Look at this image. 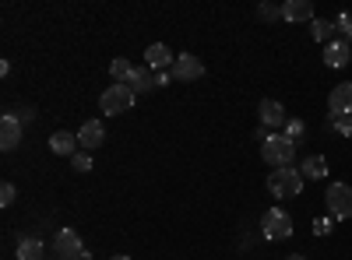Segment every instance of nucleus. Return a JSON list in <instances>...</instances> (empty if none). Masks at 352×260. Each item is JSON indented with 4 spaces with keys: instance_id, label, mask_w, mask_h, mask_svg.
Wrapping results in <instances>:
<instances>
[{
    "instance_id": "393cba45",
    "label": "nucleus",
    "mask_w": 352,
    "mask_h": 260,
    "mask_svg": "<svg viewBox=\"0 0 352 260\" xmlns=\"http://www.w3.org/2000/svg\"><path fill=\"white\" fill-rule=\"evenodd\" d=\"M257 18H261V21H278V18H282V8H275V4H261V8H257Z\"/></svg>"
},
{
    "instance_id": "c85d7f7f",
    "label": "nucleus",
    "mask_w": 352,
    "mask_h": 260,
    "mask_svg": "<svg viewBox=\"0 0 352 260\" xmlns=\"http://www.w3.org/2000/svg\"><path fill=\"white\" fill-rule=\"evenodd\" d=\"M169 81H173V74H169V71H159V74H155V88H159V84H169Z\"/></svg>"
},
{
    "instance_id": "4be33fe9",
    "label": "nucleus",
    "mask_w": 352,
    "mask_h": 260,
    "mask_svg": "<svg viewBox=\"0 0 352 260\" xmlns=\"http://www.w3.org/2000/svg\"><path fill=\"white\" fill-rule=\"evenodd\" d=\"M71 165H74L78 172H88V169H92V152H81V148H78V152L71 155Z\"/></svg>"
},
{
    "instance_id": "ddd939ff",
    "label": "nucleus",
    "mask_w": 352,
    "mask_h": 260,
    "mask_svg": "<svg viewBox=\"0 0 352 260\" xmlns=\"http://www.w3.org/2000/svg\"><path fill=\"white\" fill-rule=\"evenodd\" d=\"M282 18L285 21H296V25H310L317 14H314L310 0H285V4H282Z\"/></svg>"
},
{
    "instance_id": "423d86ee",
    "label": "nucleus",
    "mask_w": 352,
    "mask_h": 260,
    "mask_svg": "<svg viewBox=\"0 0 352 260\" xmlns=\"http://www.w3.org/2000/svg\"><path fill=\"white\" fill-rule=\"evenodd\" d=\"M257 113H261V127H268L272 134L285 130V123H289L285 106H282V102H275V99H264V102L257 106Z\"/></svg>"
},
{
    "instance_id": "a211bd4d",
    "label": "nucleus",
    "mask_w": 352,
    "mask_h": 260,
    "mask_svg": "<svg viewBox=\"0 0 352 260\" xmlns=\"http://www.w3.org/2000/svg\"><path fill=\"white\" fill-rule=\"evenodd\" d=\"M300 169H303V180H324L328 176V158L324 155H307Z\"/></svg>"
},
{
    "instance_id": "4468645a",
    "label": "nucleus",
    "mask_w": 352,
    "mask_h": 260,
    "mask_svg": "<svg viewBox=\"0 0 352 260\" xmlns=\"http://www.w3.org/2000/svg\"><path fill=\"white\" fill-rule=\"evenodd\" d=\"M349 60H352V43L335 39V43L324 46V64L328 67H349Z\"/></svg>"
},
{
    "instance_id": "f257e3e1",
    "label": "nucleus",
    "mask_w": 352,
    "mask_h": 260,
    "mask_svg": "<svg viewBox=\"0 0 352 260\" xmlns=\"http://www.w3.org/2000/svg\"><path fill=\"white\" fill-rule=\"evenodd\" d=\"M261 158L272 169H292V162H296V141H289L285 134H268V141L261 144Z\"/></svg>"
},
{
    "instance_id": "cd10ccee",
    "label": "nucleus",
    "mask_w": 352,
    "mask_h": 260,
    "mask_svg": "<svg viewBox=\"0 0 352 260\" xmlns=\"http://www.w3.org/2000/svg\"><path fill=\"white\" fill-rule=\"evenodd\" d=\"M14 117H18L21 123H28V120H32V117H36V109H32V106H25L21 113H14Z\"/></svg>"
},
{
    "instance_id": "aec40b11",
    "label": "nucleus",
    "mask_w": 352,
    "mask_h": 260,
    "mask_svg": "<svg viewBox=\"0 0 352 260\" xmlns=\"http://www.w3.org/2000/svg\"><path fill=\"white\" fill-rule=\"evenodd\" d=\"M131 88L141 95V92H152L155 88V71H148V67H138L134 71V81H131Z\"/></svg>"
},
{
    "instance_id": "c756f323",
    "label": "nucleus",
    "mask_w": 352,
    "mask_h": 260,
    "mask_svg": "<svg viewBox=\"0 0 352 260\" xmlns=\"http://www.w3.org/2000/svg\"><path fill=\"white\" fill-rule=\"evenodd\" d=\"M109 260H131L127 253H116V257H109Z\"/></svg>"
},
{
    "instance_id": "2f4dec72",
    "label": "nucleus",
    "mask_w": 352,
    "mask_h": 260,
    "mask_svg": "<svg viewBox=\"0 0 352 260\" xmlns=\"http://www.w3.org/2000/svg\"><path fill=\"white\" fill-rule=\"evenodd\" d=\"M74 260H92V257H88V253H81V257H74Z\"/></svg>"
},
{
    "instance_id": "0eeeda50",
    "label": "nucleus",
    "mask_w": 352,
    "mask_h": 260,
    "mask_svg": "<svg viewBox=\"0 0 352 260\" xmlns=\"http://www.w3.org/2000/svg\"><path fill=\"white\" fill-rule=\"evenodd\" d=\"M53 253L60 260H74V257L85 253V243H81V236L74 233V228H60V233L53 236Z\"/></svg>"
},
{
    "instance_id": "9d476101",
    "label": "nucleus",
    "mask_w": 352,
    "mask_h": 260,
    "mask_svg": "<svg viewBox=\"0 0 352 260\" xmlns=\"http://www.w3.org/2000/svg\"><path fill=\"white\" fill-rule=\"evenodd\" d=\"M169 74H173V81H197V78H204V64L190 53H180Z\"/></svg>"
},
{
    "instance_id": "bb28decb",
    "label": "nucleus",
    "mask_w": 352,
    "mask_h": 260,
    "mask_svg": "<svg viewBox=\"0 0 352 260\" xmlns=\"http://www.w3.org/2000/svg\"><path fill=\"white\" fill-rule=\"evenodd\" d=\"M314 233H317V236H328V233H331V218H317V222H314Z\"/></svg>"
},
{
    "instance_id": "7ed1b4c3",
    "label": "nucleus",
    "mask_w": 352,
    "mask_h": 260,
    "mask_svg": "<svg viewBox=\"0 0 352 260\" xmlns=\"http://www.w3.org/2000/svg\"><path fill=\"white\" fill-rule=\"evenodd\" d=\"M261 236L264 239H272V243H285L289 236H292V218H289V211H282V208H268L261 215Z\"/></svg>"
},
{
    "instance_id": "1a4fd4ad",
    "label": "nucleus",
    "mask_w": 352,
    "mask_h": 260,
    "mask_svg": "<svg viewBox=\"0 0 352 260\" xmlns=\"http://www.w3.org/2000/svg\"><path fill=\"white\" fill-rule=\"evenodd\" d=\"M78 144H81V152H96L106 144V127L102 120H85L81 130H78Z\"/></svg>"
},
{
    "instance_id": "dca6fc26",
    "label": "nucleus",
    "mask_w": 352,
    "mask_h": 260,
    "mask_svg": "<svg viewBox=\"0 0 352 260\" xmlns=\"http://www.w3.org/2000/svg\"><path fill=\"white\" fill-rule=\"evenodd\" d=\"M46 257V243L39 236H21L18 239V260H43Z\"/></svg>"
},
{
    "instance_id": "5701e85b",
    "label": "nucleus",
    "mask_w": 352,
    "mask_h": 260,
    "mask_svg": "<svg viewBox=\"0 0 352 260\" xmlns=\"http://www.w3.org/2000/svg\"><path fill=\"white\" fill-rule=\"evenodd\" d=\"M335 32H342V39L352 43V14H338L335 18Z\"/></svg>"
},
{
    "instance_id": "f3484780",
    "label": "nucleus",
    "mask_w": 352,
    "mask_h": 260,
    "mask_svg": "<svg viewBox=\"0 0 352 260\" xmlns=\"http://www.w3.org/2000/svg\"><path fill=\"white\" fill-rule=\"evenodd\" d=\"M134 64L131 60H124V56H116V60L109 64V78H113V84H127L131 88V81H134Z\"/></svg>"
},
{
    "instance_id": "f8f14e48",
    "label": "nucleus",
    "mask_w": 352,
    "mask_h": 260,
    "mask_svg": "<svg viewBox=\"0 0 352 260\" xmlns=\"http://www.w3.org/2000/svg\"><path fill=\"white\" fill-rule=\"evenodd\" d=\"M342 113H352V81L335 84L328 95V117H342Z\"/></svg>"
},
{
    "instance_id": "9b49d317",
    "label": "nucleus",
    "mask_w": 352,
    "mask_h": 260,
    "mask_svg": "<svg viewBox=\"0 0 352 260\" xmlns=\"http://www.w3.org/2000/svg\"><path fill=\"white\" fill-rule=\"evenodd\" d=\"M18 144H21V120L14 113H4V117H0V148L14 152Z\"/></svg>"
},
{
    "instance_id": "2eb2a0df",
    "label": "nucleus",
    "mask_w": 352,
    "mask_h": 260,
    "mask_svg": "<svg viewBox=\"0 0 352 260\" xmlns=\"http://www.w3.org/2000/svg\"><path fill=\"white\" fill-rule=\"evenodd\" d=\"M78 148H81L78 134H71V130H56V134L50 137V152H53V155H67V158H71Z\"/></svg>"
},
{
    "instance_id": "7c9ffc66",
    "label": "nucleus",
    "mask_w": 352,
    "mask_h": 260,
    "mask_svg": "<svg viewBox=\"0 0 352 260\" xmlns=\"http://www.w3.org/2000/svg\"><path fill=\"white\" fill-rule=\"evenodd\" d=\"M285 260H307L303 253H292V257H285Z\"/></svg>"
},
{
    "instance_id": "20e7f679",
    "label": "nucleus",
    "mask_w": 352,
    "mask_h": 260,
    "mask_svg": "<svg viewBox=\"0 0 352 260\" xmlns=\"http://www.w3.org/2000/svg\"><path fill=\"white\" fill-rule=\"evenodd\" d=\"M134 99H138V92L127 88V84H109V88L102 92V99H99V109L106 113V117H116V113H127L134 106Z\"/></svg>"
},
{
    "instance_id": "6e6552de",
    "label": "nucleus",
    "mask_w": 352,
    "mask_h": 260,
    "mask_svg": "<svg viewBox=\"0 0 352 260\" xmlns=\"http://www.w3.org/2000/svg\"><path fill=\"white\" fill-rule=\"evenodd\" d=\"M173 64H176V53L166 46V43H152L148 49H144V67L148 71H173Z\"/></svg>"
},
{
    "instance_id": "412c9836",
    "label": "nucleus",
    "mask_w": 352,
    "mask_h": 260,
    "mask_svg": "<svg viewBox=\"0 0 352 260\" xmlns=\"http://www.w3.org/2000/svg\"><path fill=\"white\" fill-rule=\"evenodd\" d=\"M328 130H335V134H342V137H352V113L328 117Z\"/></svg>"
},
{
    "instance_id": "b1692460",
    "label": "nucleus",
    "mask_w": 352,
    "mask_h": 260,
    "mask_svg": "<svg viewBox=\"0 0 352 260\" xmlns=\"http://www.w3.org/2000/svg\"><path fill=\"white\" fill-rule=\"evenodd\" d=\"M303 130H307V127H303V120L289 117V123H285V130H282V134H285L289 141H300V137H303Z\"/></svg>"
},
{
    "instance_id": "39448f33",
    "label": "nucleus",
    "mask_w": 352,
    "mask_h": 260,
    "mask_svg": "<svg viewBox=\"0 0 352 260\" xmlns=\"http://www.w3.org/2000/svg\"><path fill=\"white\" fill-rule=\"evenodd\" d=\"M324 204L331 218H352V187L349 183H331L324 190Z\"/></svg>"
},
{
    "instance_id": "a878e982",
    "label": "nucleus",
    "mask_w": 352,
    "mask_h": 260,
    "mask_svg": "<svg viewBox=\"0 0 352 260\" xmlns=\"http://www.w3.org/2000/svg\"><path fill=\"white\" fill-rule=\"evenodd\" d=\"M14 197H18L14 183H4V187H0V204H4V208H11V204H14Z\"/></svg>"
},
{
    "instance_id": "f03ea898",
    "label": "nucleus",
    "mask_w": 352,
    "mask_h": 260,
    "mask_svg": "<svg viewBox=\"0 0 352 260\" xmlns=\"http://www.w3.org/2000/svg\"><path fill=\"white\" fill-rule=\"evenodd\" d=\"M268 190H272L278 200L300 197V193H303V172H300V169H275L272 176H268Z\"/></svg>"
},
{
    "instance_id": "6ab92c4d",
    "label": "nucleus",
    "mask_w": 352,
    "mask_h": 260,
    "mask_svg": "<svg viewBox=\"0 0 352 260\" xmlns=\"http://www.w3.org/2000/svg\"><path fill=\"white\" fill-rule=\"evenodd\" d=\"M310 36L317 39V43H335V21H328V18H314L310 21Z\"/></svg>"
}]
</instances>
